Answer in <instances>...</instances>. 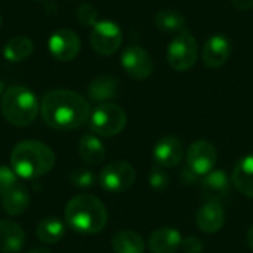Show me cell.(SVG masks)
Wrapping results in <instances>:
<instances>
[{
	"label": "cell",
	"mask_w": 253,
	"mask_h": 253,
	"mask_svg": "<svg viewBox=\"0 0 253 253\" xmlns=\"http://www.w3.org/2000/svg\"><path fill=\"white\" fill-rule=\"evenodd\" d=\"M40 113L49 127L73 130L89 120L90 107L82 95L67 89H55L42 98Z\"/></svg>",
	"instance_id": "1"
},
{
	"label": "cell",
	"mask_w": 253,
	"mask_h": 253,
	"mask_svg": "<svg viewBox=\"0 0 253 253\" xmlns=\"http://www.w3.org/2000/svg\"><path fill=\"white\" fill-rule=\"evenodd\" d=\"M10 165L18 176L25 179L40 178L55 166V153L40 141H21L10 153Z\"/></svg>",
	"instance_id": "2"
},
{
	"label": "cell",
	"mask_w": 253,
	"mask_h": 253,
	"mask_svg": "<svg viewBox=\"0 0 253 253\" xmlns=\"http://www.w3.org/2000/svg\"><path fill=\"white\" fill-rule=\"evenodd\" d=\"M64 216L67 225L82 234H96L102 231L108 219L104 203L90 194L73 197L65 208Z\"/></svg>",
	"instance_id": "3"
},
{
	"label": "cell",
	"mask_w": 253,
	"mask_h": 253,
	"mask_svg": "<svg viewBox=\"0 0 253 253\" xmlns=\"http://www.w3.org/2000/svg\"><path fill=\"white\" fill-rule=\"evenodd\" d=\"M1 113L15 126H28L39 113L36 95L25 86H10L1 96Z\"/></svg>",
	"instance_id": "4"
},
{
	"label": "cell",
	"mask_w": 253,
	"mask_h": 253,
	"mask_svg": "<svg viewBox=\"0 0 253 253\" xmlns=\"http://www.w3.org/2000/svg\"><path fill=\"white\" fill-rule=\"evenodd\" d=\"M127 117L122 107L105 102L99 104L89 117V126L93 133L101 136H114L119 135L126 126Z\"/></svg>",
	"instance_id": "5"
},
{
	"label": "cell",
	"mask_w": 253,
	"mask_h": 253,
	"mask_svg": "<svg viewBox=\"0 0 253 253\" xmlns=\"http://www.w3.org/2000/svg\"><path fill=\"white\" fill-rule=\"evenodd\" d=\"M199 49L197 42L191 36L190 31H182L173 37V40L168 46L166 58L169 65L176 71L190 70L197 61Z\"/></svg>",
	"instance_id": "6"
},
{
	"label": "cell",
	"mask_w": 253,
	"mask_h": 253,
	"mask_svg": "<svg viewBox=\"0 0 253 253\" xmlns=\"http://www.w3.org/2000/svg\"><path fill=\"white\" fill-rule=\"evenodd\" d=\"M136 173L130 163L117 160L107 165L99 175L101 187L108 193H123L135 182Z\"/></svg>",
	"instance_id": "7"
},
{
	"label": "cell",
	"mask_w": 253,
	"mask_h": 253,
	"mask_svg": "<svg viewBox=\"0 0 253 253\" xmlns=\"http://www.w3.org/2000/svg\"><path fill=\"white\" fill-rule=\"evenodd\" d=\"M122 42H123L122 30L114 21H110V19L98 21L92 27L90 46L96 53L102 56L113 55L114 52H117Z\"/></svg>",
	"instance_id": "8"
},
{
	"label": "cell",
	"mask_w": 253,
	"mask_h": 253,
	"mask_svg": "<svg viewBox=\"0 0 253 253\" xmlns=\"http://www.w3.org/2000/svg\"><path fill=\"white\" fill-rule=\"evenodd\" d=\"M218 151L212 142L200 139L190 145L187 151V166L199 176H205L215 169Z\"/></svg>",
	"instance_id": "9"
},
{
	"label": "cell",
	"mask_w": 253,
	"mask_h": 253,
	"mask_svg": "<svg viewBox=\"0 0 253 253\" xmlns=\"http://www.w3.org/2000/svg\"><path fill=\"white\" fill-rule=\"evenodd\" d=\"M122 67L132 79L145 80L151 76L154 64L145 49L138 44H130L122 53Z\"/></svg>",
	"instance_id": "10"
},
{
	"label": "cell",
	"mask_w": 253,
	"mask_h": 253,
	"mask_svg": "<svg viewBox=\"0 0 253 253\" xmlns=\"http://www.w3.org/2000/svg\"><path fill=\"white\" fill-rule=\"evenodd\" d=\"M80 47V39L71 30H58L49 37V52L58 61H73Z\"/></svg>",
	"instance_id": "11"
},
{
	"label": "cell",
	"mask_w": 253,
	"mask_h": 253,
	"mask_svg": "<svg viewBox=\"0 0 253 253\" xmlns=\"http://www.w3.org/2000/svg\"><path fill=\"white\" fill-rule=\"evenodd\" d=\"M231 182L228 175L222 169H213L203 176L200 182V191L208 202L222 203L231 194Z\"/></svg>",
	"instance_id": "12"
},
{
	"label": "cell",
	"mask_w": 253,
	"mask_h": 253,
	"mask_svg": "<svg viewBox=\"0 0 253 253\" xmlns=\"http://www.w3.org/2000/svg\"><path fill=\"white\" fill-rule=\"evenodd\" d=\"M153 157L156 163L162 168H173L182 162L184 144L179 138L173 135H166L157 141L153 150Z\"/></svg>",
	"instance_id": "13"
},
{
	"label": "cell",
	"mask_w": 253,
	"mask_h": 253,
	"mask_svg": "<svg viewBox=\"0 0 253 253\" xmlns=\"http://www.w3.org/2000/svg\"><path fill=\"white\" fill-rule=\"evenodd\" d=\"M230 55H231V43L225 36L213 34L205 42L202 58L206 67L218 68L228 61Z\"/></svg>",
	"instance_id": "14"
},
{
	"label": "cell",
	"mask_w": 253,
	"mask_h": 253,
	"mask_svg": "<svg viewBox=\"0 0 253 253\" xmlns=\"http://www.w3.org/2000/svg\"><path fill=\"white\" fill-rule=\"evenodd\" d=\"M197 227L206 234H215L222 230L225 224V212L221 203L206 202L203 203L196 215Z\"/></svg>",
	"instance_id": "15"
},
{
	"label": "cell",
	"mask_w": 253,
	"mask_h": 253,
	"mask_svg": "<svg viewBox=\"0 0 253 253\" xmlns=\"http://www.w3.org/2000/svg\"><path fill=\"white\" fill-rule=\"evenodd\" d=\"M182 236L176 228L163 227L156 230L148 239V249L151 253H176L182 245Z\"/></svg>",
	"instance_id": "16"
},
{
	"label": "cell",
	"mask_w": 253,
	"mask_h": 253,
	"mask_svg": "<svg viewBox=\"0 0 253 253\" xmlns=\"http://www.w3.org/2000/svg\"><path fill=\"white\" fill-rule=\"evenodd\" d=\"M25 243V233L16 222L0 219V252L19 253Z\"/></svg>",
	"instance_id": "17"
},
{
	"label": "cell",
	"mask_w": 253,
	"mask_h": 253,
	"mask_svg": "<svg viewBox=\"0 0 253 253\" xmlns=\"http://www.w3.org/2000/svg\"><path fill=\"white\" fill-rule=\"evenodd\" d=\"M231 181L237 191L249 199H253V154H248L237 162Z\"/></svg>",
	"instance_id": "18"
},
{
	"label": "cell",
	"mask_w": 253,
	"mask_h": 253,
	"mask_svg": "<svg viewBox=\"0 0 253 253\" xmlns=\"http://www.w3.org/2000/svg\"><path fill=\"white\" fill-rule=\"evenodd\" d=\"M30 193L25 185L22 184H15L4 196L1 200L3 209L7 215L10 216H18L24 213L28 206H30Z\"/></svg>",
	"instance_id": "19"
},
{
	"label": "cell",
	"mask_w": 253,
	"mask_h": 253,
	"mask_svg": "<svg viewBox=\"0 0 253 253\" xmlns=\"http://www.w3.org/2000/svg\"><path fill=\"white\" fill-rule=\"evenodd\" d=\"M119 93V83L111 76H99L93 79L87 87V95L92 101L105 104Z\"/></svg>",
	"instance_id": "20"
},
{
	"label": "cell",
	"mask_w": 253,
	"mask_h": 253,
	"mask_svg": "<svg viewBox=\"0 0 253 253\" xmlns=\"http://www.w3.org/2000/svg\"><path fill=\"white\" fill-rule=\"evenodd\" d=\"M79 156L84 163H87L90 166H96L105 159L104 144L95 135L87 133V135L82 136V139L79 142Z\"/></svg>",
	"instance_id": "21"
},
{
	"label": "cell",
	"mask_w": 253,
	"mask_h": 253,
	"mask_svg": "<svg viewBox=\"0 0 253 253\" xmlns=\"http://www.w3.org/2000/svg\"><path fill=\"white\" fill-rule=\"evenodd\" d=\"M114 253H144L145 242L144 239L130 230H122L114 234L111 242Z\"/></svg>",
	"instance_id": "22"
},
{
	"label": "cell",
	"mask_w": 253,
	"mask_h": 253,
	"mask_svg": "<svg viewBox=\"0 0 253 253\" xmlns=\"http://www.w3.org/2000/svg\"><path fill=\"white\" fill-rule=\"evenodd\" d=\"M156 27L166 34H179L185 31V16L175 9H163L154 16Z\"/></svg>",
	"instance_id": "23"
},
{
	"label": "cell",
	"mask_w": 253,
	"mask_h": 253,
	"mask_svg": "<svg viewBox=\"0 0 253 253\" xmlns=\"http://www.w3.org/2000/svg\"><path fill=\"white\" fill-rule=\"evenodd\" d=\"M34 44L31 39L25 36H16L10 39L3 47V56L9 62H21L25 61L33 53Z\"/></svg>",
	"instance_id": "24"
},
{
	"label": "cell",
	"mask_w": 253,
	"mask_h": 253,
	"mask_svg": "<svg viewBox=\"0 0 253 253\" xmlns=\"http://www.w3.org/2000/svg\"><path fill=\"white\" fill-rule=\"evenodd\" d=\"M36 233H37V237L40 242L47 243V245H53V243H58L64 237L65 225L58 218L50 216V218L40 221Z\"/></svg>",
	"instance_id": "25"
},
{
	"label": "cell",
	"mask_w": 253,
	"mask_h": 253,
	"mask_svg": "<svg viewBox=\"0 0 253 253\" xmlns=\"http://www.w3.org/2000/svg\"><path fill=\"white\" fill-rule=\"evenodd\" d=\"M70 182L79 188H89L95 184V173L89 169H74L70 173Z\"/></svg>",
	"instance_id": "26"
},
{
	"label": "cell",
	"mask_w": 253,
	"mask_h": 253,
	"mask_svg": "<svg viewBox=\"0 0 253 253\" xmlns=\"http://www.w3.org/2000/svg\"><path fill=\"white\" fill-rule=\"evenodd\" d=\"M150 185L156 191H163L169 187V175L162 166H154L150 172Z\"/></svg>",
	"instance_id": "27"
},
{
	"label": "cell",
	"mask_w": 253,
	"mask_h": 253,
	"mask_svg": "<svg viewBox=\"0 0 253 253\" xmlns=\"http://www.w3.org/2000/svg\"><path fill=\"white\" fill-rule=\"evenodd\" d=\"M77 21L82 25L86 27H93L98 22V10L93 4L90 3H83L77 9Z\"/></svg>",
	"instance_id": "28"
},
{
	"label": "cell",
	"mask_w": 253,
	"mask_h": 253,
	"mask_svg": "<svg viewBox=\"0 0 253 253\" xmlns=\"http://www.w3.org/2000/svg\"><path fill=\"white\" fill-rule=\"evenodd\" d=\"M16 182V173L7 166H0V196L3 197Z\"/></svg>",
	"instance_id": "29"
},
{
	"label": "cell",
	"mask_w": 253,
	"mask_h": 253,
	"mask_svg": "<svg viewBox=\"0 0 253 253\" xmlns=\"http://www.w3.org/2000/svg\"><path fill=\"white\" fill-rule=\"evenodd\" d=\"M182 251L185 253H202L203 251V243L197 237H185L181 245Z\"/></svg>",
	"instance_id": "30"
},
{
	"label": "cell",
	"mask_w": 253,
	"mask_h": 253,
	"mask_svg": "<svg viewBox=\"0 0 253 253\" xmlns=\"http://www.w3.org/2000/svg\"><path fill=\"white\" fill-rule=\"evenodd\" d=\"M200 176L199 175H196L188 166H185L184 169H182V172H181V179L184 181V182H187V184H190V182H194V181H197Z\"/></svg>",
	"instance_id": "31"
},
{
	"label": "cell",
	"mask_w": 253,
	"mask_h": 253,
	"mask_svg": "<svg viewBox=\"0 0 253 253\" xmlns=\"http://www.w3.org/2000/svg\"><path fill=\"white\" fill-rule=\"evenodd\" d=\"M233 4L239 10H249L253 7V0H233Z\"/></svg>",
	"instance_id": "32"
},
{
	"label": "cell",
	"mask_w": 253,
	"mask_h": 253,
	"mask_svg": "<svg viewBox=\"0 0 253 253\" xmlns=\"http://www.w3.org/2000/svg\"><path fill=\"white\" fill-rule=\"evenodd\" d=\"M246 242H248V246L253 251V225L248 230V233H246Z\"/></svg>",
	"instance_id": "33"
},
{
	"label": "cell",
	"mask_w": 253,
	"mask_h": 253,
	"mask_svg": "<svg viewBox=\"0 0 253 253\" xmlns=\"http://www.w3.org/2000/svg\"><path fill=\"white\" fill-rule=\"evenodd\" d=\"M28 253H50V251L49 249H44V248H36V249L30 251Z\"/></svg>",
	"instance_id": "34"
},
{
	"label": "cell",
	"mask_w": 253,
	"mask_h": 253,
	"mask_svg": "<svg viewBox=\"0 0 253 253\" xmlns=\"http://www.w3.org/2000/svg\"><path fill=\"white\" fill-rule=\"evenodd\" d=\"M3 93H4V83L0 80V96H3Z\"/></svg>",
	"instance_id": "35"
},
{
	"label": "cell",
	"mask_w": 253,
	"mask_h": 253,
	"mask_svg": "<svg viewBox=\"0 0 253 253\" xmlns=\"http://www.w3.org/2000/svg\"><path fill=\"white\" fill-rule=\"evenodd\" d=\"M1 22H3V18H1V15H0V27H1Z\"/></svg>",
	"instance_id": "36"
},
{
	"label": "cell",
	"mask_w": 253,
	"mask_h": 253,
	"mask_svg": "<svg viewBox=\"0 0 253 253\" xmlns=\"http://www.w3.org/2000/svg\"><path fill=\"white\" fill-rule=\"evenodd\" d=\"M37 1H42V0H37Z\"/></svg>",
	"instance_id": "37"
}]
</instances>
